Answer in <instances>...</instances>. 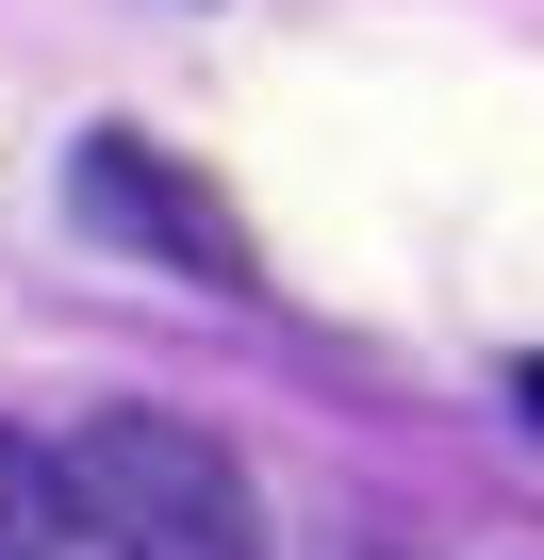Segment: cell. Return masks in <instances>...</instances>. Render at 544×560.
<instances>
[{"label": "cell", "instance_id": "6da1fadb", "mask_svg": "<svg viewBox=\"0 0 544 560\" xmlns=\"http://www.w3.org/2000/svg\"><path fill=\"white\" fill-rule=\"evenodd\" d=\"M83 527L116 560H264V511H247V462L182 412H100L83 445H50Z\"/></svg>", "mask_w": 544, "mask_h": 560}, {"label": "cell", "instance_id": "7a4b0ae2", "mask_svg": "<svg viewBox=\"0 0 544 560\" xmlns=\"http://www.w3.org/2000/svg\"><path fill=\"white\" fill-rule=\"evenodd\" d=\"M83 214H100L132 264H182V280H215V298H247V280H264L247 214H231L182 149H149V132H83Z\"/></svg>", "mask_w": 544, "mask_h": 560}, {"label": "cell", "instance_id": "3957f363", "mask_svg": "<svg viewBox=\"0 0 544 560\" xmlns=\"http://www.w3.org/2000/svg\"><path fill=\"white\" fill-rule=\"evenodd\" d=\"M0 560H116V544L83 527V494H67V462H50L34 429H0Z\"/></svg>", "mask_w": 544, "mask_h": 560}, {"label": "cell", "instance_id": "277c9868", "mask_svg": "<svg viewBox=\"0 0 544 560\" xmlns=\"http://www.w3.org/2000/svg\"><path fill=\"white\" fill-rule=\"evenodd\" d=\"M511 412H528V429H544V347H528V363H511Z\"/></svg>", "mask_w": 544, "mask_h": 560}]
</instances>
